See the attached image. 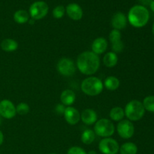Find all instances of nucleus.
Returning <instances> with one entry per match:
<instances>
[{
	"label": "nucleus",
	"instance_id": "8",
	"mask_svg": "<svg viewBox=\"0 0 154 154\" xmlns=\"http://www.w3.org/2000/svg\"><path fill=\"white\" fill-rule=\"evenodd\" d=\"M99 150L102 154H117L120 150V146L114 138H104L99 142Z\"/></svg>",
	"mask_w": 154,
	"mask_h": 154
},
{
	"label": "nucleus",
	"instance_id": "14",
	"mask_svg": "<svg viewBox=\"0 0 154 154\" xmlns=\"http://www.w3.org/2000/svg\"><path fill=\"white\" fill-rule=\"evenodd\" d=\"M81 120L86 125H93L98 120V116L96 111L91 108L84 110L81 114Z\"/></svg>",
	"mask_w": 154,
	"mask_h": 154
},
{
	"label": "nucleus",
	"instance_id": "20",
	"mask_svg": "<svg viewBox=\"0 0 154 154\" xmlns=\"http://www.w3.org/2000/svg\"><path fill=\"white\" fill-rule=\"evenodd\" d=\"M118 63V56L114 52H108L104 56L103 63L106 67L113 68Z\"/></svg>",
	"mask_w": 154,
	"mask_h": 154
},
{
	"label": "nucleus",
	"instance_id": "5",
	"mask_svg": "<svg viewBox=\"0 0 154 154\" xmlns=\"http://www.w3.org/2000/svg\"><path fill=\"white\" fill-rule=\"evenodd\" d=\"M93 131L98 136L102 138H110L114 134L115 127L111 120L102 118L96 122Z\"/></svg>",
	"mask_w": 154,
	"mask_h": 154
},
{
	"label": "nucleus",
	"instance_id": "4",
	"mask_svg": "<svg viewBox=\"0 0 154 154\" xmlns=\"http://www.w3.org/2000/svg\"><path fill=\"white\" fill-rule=\"evenodd\" d=\"M124 112L125 116L131 122L138 121L144 117L145 109L142 102L134 99L126 104Z\"/></svg>",
	"mask_w": 154,
	"mask_h": 154
},
{
	"label": "nucleus",
	"instance_id": "35",
	"mask_svg": "<svg viewBox=\"0 0 154 154\" xmlns=\"http://www.w3.org/2000/svg\"><path fill=\"white\" fill-rule=\"evenodd\" d=\"M152 32H153V35H154V23H153V27H152Z\"/></svg>",
	"mask_w": 154,
	"mask_h": 154
},
{
	"label": "nucleus",
	"instance_id": "11",
	"mask_svg": "<svg viewBox=\"0 0 154 154\" xmlns=\"http://www.w3.org/2000/svg\"><path fill=\"white\" fill-rule=\"evenodd\" d=\"M63 116H64L66 121L72 126H75L81 120L80 112L76 108L72 106L66 107Z\"/></svg>",
	"mask_w": 154,
	"mask_h": 154
},
{
	"label": "nucleus",
	"instance_id": "23",
	"mask_svg": "<svg viewBox=\"0 0 154 154\" xmlns=\"http://www.w3.org/2000/svg\"><path fill=\"white\" fill-rule=\"evenodd\" d=\"M95 138H96V134L92 129H86L81 134V141L87 145L91 144L95 141Z\"/></svg>",
	"mask_w": 154,
	"mask_h": 154
},
{
	"label": "nucleus",
	"instance_id": "9",
	"mask_svg": "<svg viewBox=\"0 0 154 154\" xmlns=\"http://www.w3.org/2000/svg\"><path fill=\"white\" fill-rule=\"evenodd\" d=\"M117 132L122 138L129 139L133 136L135 133V127L130 120H122L117 124Z\"/></svg>",
	"mask_w": 154,
	"mask_h": 154
},
{
	"label": "nucleus",
	"instance_id": "10",
	"mask_svg": "<svg viewBox=\"0 0 154 154\" xmlns=\"http://www.w3.org/2000/svg\"><path fill=\"white\" fill-rule=\"evenodd\" d=\"M16 107L11 101L3 99L0 101V116L3 118L9 120L16 116Z\"/></svg>",
	"mask_w": 154,
	"mask_h": 154
},
{
	"label": "nucleus",
	"instance_id": "12",
	"mask_svg": "<svg viewBox=\"0 0 154 154\" xmlns=\"http://www.w3.org/2000/svg\"><path fill=\"white\" fill-rule=\"evenodd\" d=\"M111 26L114 29H117L119 31L124 29L127 26V18L126 15L123 12H116L111 19Z\"/></svg>",
	"mask_w": 154,
	"mask_h": 154
},
{
	"label": "nucleus",
	"instance_id": "21",
	"mask_svg": "<svg viewBox=\"0 0 154 154\" xmlns=\"http://www.w3.org/2000/svg\"><path fill=\"white\" fill-rule=\"evenodd\" d=\"M120 154H137L138 147L132 142H126L120 147Z\"/></svg>",
	"mask_w": 154,
	"mask_h": 154
},
{
	"label": "nucleus",
	"instance_id": "6",
	"mask_svg": "<svg viewBox=\"0 0 154 154\" xmlns=\"http://www.w3.org/2000/svg\"><path fill=\"white\" fill-rule=\"evenodd\" d=\"M49 7L48 4L43 1H38L32 4L29 8V16L35 20H41L45 17L48 13Z\"/></svg>",
	"mask_w": 154,
	"mask_h": 154
},
{
	"label": "nucleus",
	"instance_id": "29",
	"mask_svg": "<svg viewBox=\"0 0 154 154\" xmlns=\"http://www.w3.org/2000/svg\"><path fill=\"white\" fill-rule=\"evenodd\" d=\"M67 154H87V152L81 147H78V146H75V147H72L71 148L69 149Z\"/></svg>",
	"mask_w": 154,
	"mask_h": 154
},
{
	"label": "nucleus",
	"instance_id": "31",
	"mask_svg": "<svg viewBox=\"0 0 154 154\" xmlns=\"http://www.w3.org/2000/svg\"><path fill=\"white\" fill-rule=\"evenodd\" d=\"M138 1L140 2V3H141V4L143 5V6H144L150 5V4L151 3V2L153 1V0H138Z\"/></svg>",
	"mask_w": 154,
	"mask_h": 154
},
{
	"label": "nucleus",
	"instance_id": "15",
	"mask_svg": "<svg viewBox=\"0 0 154 154\" xmlns=\"http://www.w3.org/2000/svg\"><path fill=\"white\" fill-rule=\"evenodd\" d=\"M108 42L103 37H99L95 39L92 44V51L97 55L104 54L108 48Z\"/></svg>",
	"mask_w": 154,
	"mask_h": 154
},
{
	"label": "nucleus",
	"instance_id": "16",
	"mask_svg": "<svg viewBox=\"0 0 154 154\" xmlns=\"http://www.w3.org/2000/svg\"><path fill=\"white\" fill-rule=\"evenodd\" d=\"M76 100V94L72 90H65L60 95V101L65 106H71Z\"/></svg>",
	"mask_w": 154,
	"mask_h": 154
},
{
	"label": "nucleus",
	"instance_id": "25",
	"mask_svg": "<svg viewBox=\"0 0 154 154\" xmlns=\"http://www.w3.org/2000/svg\"><path fill=\"white\" fill-rule=\"evenodd\" d=\"M108 38H109V41L111 42V45H113V44L122 41V34L119 30L112 29L110 32Z\"/></svg>",
	"mask_w": 154,
	"mask_h": 154
},
{
	"label": "nucleus",
	"instance_id": "24",
	"mask_svg": "<svg viewBox=\"0 0 154 154\" xmlns=\"http://www.w3.org/2000/svg\"><path fill=\"white\" fill-rule=\"evenodd\" d=\"M142 103L146 111L154 113V96H148L145 97Z\"/></svg>",
	"mask_w": 154,
	"mask_h": 154
},
{
	"label": "nucleus",
	"instance_id": "22",
	"mask_svg": "<svg viewBox=\"0 0 154 154\" xmlns=\"http://www.w3.org/2000/svg\"><path fill=\"white\" fill-rule=\"evenodd\" d=\"M14 20L19 24L26 23L29 20V14L25 10L17 11L14 14Z\"/></svg>",
	"mask_w": 154,
	"mask_h": 154
},
{
	"label": "nucleus",
	"instance_id": "18",
	"mask_svg": "<svg viewBox=\"0 0 154 154\" xmlns=\"http://www.w3.org/2000/svg\"><path fill=\"white\" fill-rule=\"evenodd\" d=\"M104 87L110 91H115L119 88L120 85V80L114 76H109L105 80L103 83Z\"/></svg>",
	"mask_w": 154,
	"mask_h": 154
},
{
	"label": "nucleus",
	"instance_id": "28",
	"mask_svg": "<svg viewBox=\"0 0 154 154\" xmlns=\"http://www.w3.org/2000/svg\"><path fill=\"white\" fill-rule=\"evenodd\" d=\"M111 49H112V52L115 53V54H120L124 49V44L122 41L120 42H117V43H114L113 45H111Z\"/></svg>",
	"mask_w": 154,
	"mask_h": 154
},
{
	"label": "nucleus",
	"instance_id": "19",
	"mask_svg": "<svg viewBox=\"0 0 154 154\" xmlns=\"http://www.w3.org/2000/svg\"><path fill=\"white\" fill-rule=\"evenodd\" d=\"M109 116L111 120H112L113 121H121L122 120H123V118H124L125 117L124 109L120 106L114 107V108H111V110L110 111Z\"/></svg>",
	"mask_w": 154,
	"mask_h": 154
},
{
	"label": "nucleus",
	"instance_id": "33",
	"mask_svg": "<svg viewBox=\"0 0 154 154\" xmlns=\"http://www.w3.org/2000/svg\"><path fill=\"white\" fill-rule=\"evenodd\" d=\"M150 9L152 10V11L154 12V0L151 2V3L150 4Z\"/></svg>",
	"mask_w": 154,
	"mask_h": 154
},
{
	"label": "nucleus",
	"instance_id": "7",
	"mask_svg": "<svg viewBox=\"0 0 154 154\" xmlns=\"http://www.w3.org/2000/svg\"><path fill=\"white\" fill-rule=\"evenodd\" d=\"M57 69L60 75L66 77H70L75 73L76 66L73 60L69 58L63 57L60 59L57 63Z\"/></svg>",
	"mask_w": 154,
	"mask_h": 154
},
{
	"label": "nucleus",
	"instance_id": "3",
	"mask_svg": "<svg viewBox=\"0 0 154 154\" xmlns=\"http://www.w3.org/2000/svg\"><path fill=\"white\" fill-rule=\"evenodd\" d=\"M81 89L83 93L87 96H96L102 93L104 89V84L99 78L90 76L82 81Z\"/></svg>",
	"mask_w": 154,
	"mask_h": 154
},
{
	"label": "nucleus",
	"instance_id": "2",
	"mask_svg": "<svg viewBox=\"0 0 154 154\" xmlns=\"http://www.w3.org/2000/svg\"><path fill=\"white\" fill-rule=\"evenodd\" d=\"M149 11L144 6L135 5L129 10L128 14V20L132 26L141 28L148 23Z\"/></svg>",
	"mask_w": 154,
	"mask_h": 154
},
{
	"label": "nucleus",
	"instance_id": "32",
	"mask_svg": "<svg viewBox=\"0 0 154 154\" xmlns=\"http://www.w3.org/2000/svg\"><path fill=\"white\" fill-rule=\"evenodd\" d=\"M3 141H4V135H3L2 132L0 130V146L3 144Z\"/></svg>",
	"mask_w": 154,
	"mask_h": 154
},
{
	"label": "nucleus",
	"instance_id": "34",
	"mask_svg": "<svg viewBox=\"0 0 154 154\" xmlns=\"http://www.w3.org/2000/svg\"><path fill=\"white\" fill-rule=\"evenodd\" d=\"M87 154H97V153H96L95 150H90V151H89V153Z\"/></svg>",
	"mask_w": 154,
	"mask_h": 154
},
{
	"label": "nucleus",
	"instance_id": "26",
	"mask_svg": "<svg viewBox=\"0 0 154 154\" xmlns=\"http://www.w3.org/2000/svg\"><path fill=\"white\" fill-rule=\"evenodd\" d=\"M29 106L28 104L25 103V102H20L16 107L17 113L20 115H26L29 112Z\"/></svg>",
	"mask_w": 154,
	"mask_h": 154
},
{
	"label": "nucleus",
	"instance_id": "13",
	"mask_svg": "<svg viewBox=\"0 0 154 154\" xmlns=\"http://www.w3.org/2000/svg\"><path fill=\"white\" fill-rule=\"evenodd\" d=\"M66 11L68 16L73 20H80L83 17V10L81 6L75 3L69 4L66 7Z\"/></svg>",
	"mask_w": 154,
	"mask_h": 154
},
{
	"label": "nucleus",
	"instance_id": "37",
	"mask_svg": "<svg viewBox=\"0 0 154 154\" xmlns=\"http://www.w3.org/2000/svg\"><path fill=\"white\" fill-rule=\"evenodd\" d=\"M49 154H57V153H49Z\"/></svg>",
	"mask_w": 154,
	"mask_h": 154
},
{
	"label": "nucleus",
	"instance_id": "36",
	"mask_svg": "<svg viewBox=\"0 0 154 154\" xmlns=\"http://www.w3.org/2000/svg\"><path fill=\"white\" fill-rule=\"evenodd\" d=\"M1 116H0V126H1V124H2V118H1Z\"/></svg>",
	"mask_w": 154,
	"mask_h": 154
},
{
	"label": "nucleus",
	"instance_id": "1",
	"mask_svg": "<svg viewBox=\"0 0 154 154\" xmlns=\"http://www.w3.org/2000/svg\"><path fill=\"white\" fill-rule=\"evenodd\" d=\"M100 60L99 55L93 51H87L82 52L77 58V68L85 75H93L99 70Z\"/></svg>",
	"mask_w": 154,
	"mask_h": 154
},
{
	"label": "nucleus",
	"instance_id": "30",
	"mask_svg": "<svg viewBox=\"0 0 154 154\" xmlns=\"http://www.w3.org/2000/svg\"><path fill=\"white\" fill-rule=\"evenodd\" d=\"M66 107L64 105H63V104H58L55 108L56 113L60 114V115H63L65 112V110H66Z\"/></svg>",
	"mask_w": 154,
	"mask_h": 154
},
{
	"label": "nucleus",
	"instance_id": "17",
	"mask_svg": "<svg viewBox=\"0 0 154 154\" xmlns=\"http://www.w3.org/2000/svg\"><path fill=\"white\" fill-rule=\"evenodd\" d=\"M1 48L5 52H14L18 48V43L17 41L12 38H5L1 42Z\"/></svg>",
	"mask_w": 154,
	"mask_h": 154
},
{
	"label": "nucleus",
	"instance_id": "27",
	"mask_svg": "<svg viewBox=\"0 0 154 154\" xmlns=\"http://www.w3.org/2000/svg\"><path fill=\"white\" fill-rule=\"evenodd\" d=\"M65 9L64 6L63 5H58L54 9L53 11V16L56 18V19H61L65 14Z\"/></svg>",
	"mask_w": 154,
	"mask_h": 154
}]
</instances>
